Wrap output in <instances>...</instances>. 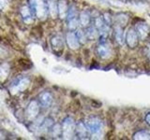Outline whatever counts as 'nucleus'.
<instances>
[{
    "label": "nucleus",
    "instance_id": "nucleus-12",
    "mask_svg": "<svg viewBox=\"0 0 150 140\" xmlns=\"http://www.w3.org/2000/svg\"><path fill=\"white\" fill-rule=\"evenodd\" d=\"M51 44H52V47H53L54 50L56 51V52H60V51L63 50L64 43H63V39L61 36H54V37H52Z\"/></svg>",
    "mask_w": 150,
    "mask_h": 140
},
{
    "label": "nucleus",
    "instance_id": "nucleus-5",
    "mask_svg": "<svg viewBox=\"0 0 150 140\" xmlns=\"http://www.w3.org/2000/svg\"><path fill=\"white\" fill-rule=\"evenodd\" d=\"M125 40L129 48L133 49L135 47H137L138 41H139V36L137 34V32H136V30L133 29V28H129L128 32H127Z\"/></svg>",
    "mask_w": 150,
    "mask_h": 140
},
{
    "label": "nucleus",
    "instance_id": "nucleus-14",
    "mask_svg": "<svg viewBox=\"0 0 150 140\" xmlns=\"http://www.w3.org/2000/svg\"><path fill=\"white\" fill-rule=\"evenodd\" d=\"M86 38L88 40H96L100 36V34H98V30L95 26H88L86 27Z\"/></svg>",
    "mask_w": 150,
    "mask_h": 140
},
{
    "label": "nucleus",
    "instance_id": "nucleus-6",
    "mask_svg": "<svg viewBox=\"0 0 150 140\" xmlns=\"http://www.w3.org/2000/svg\"><path fill=\"white\" fill-rule=\"evenodd\" d=\"M66 42H67L69 48L71 50H77L79 49L80 45H81L76 36V33H74L73 31H70L67 34V36H66Z\"/></svg>",
    "mask_w": 150,
    "mask_h": 140
},
{
    "label": "nucleus",
    "instance_id": "nucleus-18",
    "mask_svg": "<svg viewBox=\"0 0 150 140\" xmlns=\"http://www.w3.org/2000/svg\"><path fill=\"white\" fill-rule=\"evenodd\" d=\"M47 5H48L49 13L53 16V18H55L58 14V7L54 3V0H50V1L47 2Z\"/></svg>",
    "mask_w": 150,
    "mask_h": 140
},
{
    "label": "nucleus",
    "instance_id": "nucleus-15",
    "mask_svg": "<svg viewBox=\"0 0 150 140\" xmlns=\"http://www.w3.org/2000/svg\"><path fill=\"white\" fill-rule=\"evenodd\" d=\"M114 35H115V40H116L117 43L121 46L123 45L124 42H125V37H124V31H123L122 26H119V25L115 26V31H114Z\"/></svg>",
    "mask_w": 150,
    "mask_h": 140
},
{
    "label": "nucleus",
    "instance_id": "nucleus-24",
    "mask_svg": "<svg viewBox=\"0 0 150 140\" xmlns=\"http://www.w3.org/2000/svg\"><path fill=\"white\" fill-rule=\"evenodd\" d=\"M76 36H77V37H78V39H79V41H80V43L81 44H83L84 42L86 41V33H84L83 30H81V29H79V30H77L76 32Z\"/></svg>",
    "mask_w": 150,
    "mask_h": 140
},
{
    "label": "nucleus",
    "instance_id": "nucleus-17",
    "mask_svg": "<svg viewBox=\"0 0 150 140\" xmlns=\"http://www.w3.org/2000/svg\"><path fill=\"white\" fill-rule=\"evenodd\" d=\"M58 15L60 16V18H66L67 17V14H68V5L66 3L65 0H60L58 5Z\"/></svg>",
    "mask_w": 150,
    "mask_h": 140
},
{
    "label": "nucleus",
    "instance_id": "nucleus-13",
    "mask_svg": "<svg viewBox=\"0 0 150 140\" xmlns=\"http://www.w3.org/2000/svg\"><path fill=\"white\" fill-rule=\"evenodd\" d=\"M91 22V15L88 11H82L79 15V23L83 27H88Z\"/></svg>",
    "mask_w": 150,
    "mask_h": 140
},
{
    "label": "nucleus",
    "instance_id": "nucleus-16",
    "mask_svg": "<svg viewBox=\"0 0 150 140\" xmlns=\"http://www.w3.org/2000/svg\"><path fill=\"white\" fill-rule=\"evenodd\" d=\"M21 15L25 22H30L32 20V17L34 16V14H33V11L30 7L25 6L21 8Z\"/></svg>",
    "mask_w": 150,
    "mask_h": 140
},
{
    "label": "nucleus",
    "instance_id": "nucleus-25",
    "mask_svg": "<svg viewBox=\"0 0 150 140\" xmlns=\"http://www.w3.org/2000/svg\"><path fill=\"white\" fill-rule=\"evenodd\" d=\"M144 120H145V123H146L150 126V112H149V113H147L146 115H145V117H144Z\"/></svg>",
    "mask_w": 150,
    "mask_h": 140
},
{
    "label": "nucleus",
    "instance_id": "nucleus-2",
    "mask_svg": "<svg viewBox=\"0 0 150 140\" xmlns=\"http://www.w3.org/2000/svg\"><path fill=\"white\" fill-rule=\"evenodd\" d=\"M61 126H62V135L64 138H72V136L75 134V128H76V123H75L73 119L69 118V117L64 119Z\"/></svg>",
    "mask_w": 150,
    "mask_h": 140
},
{
    "label": "nucleus",
    "instance_id": "nucleus-20",
    "mask_svg": "<svg viewBox=\"0 0 150 140\" xmlns=\"http://www.w3.org/2000/svg\"><path fill=\"white\" fill-rule=\"evenodd\" d=\"M52 136L54 137H58L60 135H62V126L60 124H54L50 129Z\"/></svg>",
    "mask_w": 150,
    "mask_h": 140
},
{
    "label": "nucleus",
    "instance_id": "nucleus-8",
    "mask_svg": "<svg viewBox=\"0 0 150 140\" xmlns=\"http://www.w3.org/2000/svg\"><path fill=\"white\" fill-rule=\"evenodd\" d=\"M39 111H40V106H39V103H38L36 100H32L29 105L27 106V109H26V116L27 118L29 120H33L35 119L36 117L39 114Z\"/></svg>",
    "mask_w": 150,
    "mask_h": 140
},
{
    "label": "nucleus",
    "instance_id": "nucleus-7",
    "mask_svg": "<svg viewBox=\"0 0 150 140\" xmlns=\"http://www.w3.org/2000/svg\"><path fill=\"white\" fill-rule=\"evenodd\" d=\"M89 133L90 132H89L86 124L83 121H78L76 123V128H75V134H76V136L80 139H84L87 138Z\"/></svg>",
    "mask_w": 150,
    "mask_h": 140
},
{
    "label": "nucleus",
    "instance_id": "nucleus-10",
    "mask_svg": "<svg viewBox=\"0 0 150 140\" xmlns=\"http://www.w3.org/2000/svg\"><path fill=\"white\" fill-rule=\"evenodd\" d=\"M136 32L139 36V38L144 40V38H146L147 35L149 34V26L145 22H139L136 24L135 28Z\"/></svg>",
    "mask_w": 150,
    "mask_h": 140
},
{
    "label": "nucleus",
    "instance_id": "nucleus-11",
    "mask_svg": "<svg viewBox=\"0 0 150 140\" xmlns=\"http://www.w3.org/2000/svg\"><path fill=\"white\" fill-rule=\"evenodd\" d=\"M39 103L42 107H49L53 103V96L48 92H42L39 96Z\"/></svg>",
    "mask_w": 150,
    "mask_h": 140
},
{
    "label": "nucleus",
    "instance_id": "nucleus-1",
    "mask_svg": "<svg viewBox=\"0 0 150 140\" xmlns=\"http://www.w3.org/2000/svg\"><path fill=\"white\" fill-rule=\"evenodd\" d=\"M30 8L34 16L43 19L49 13L48 5L43 0H30Z\"/></svg>",
    "mask_w": 150,
    "mask_h": 140
},
{
    "label": "nucleus",
    "instance_id": "nucleus-23",
    "mask_svg": "<svg viewBox=\"0 0 150 140\" xmlns=\"http://www.w3.org/2000/svg\"><path fill=\"white\" fill-rule=\"evenodd\" d=\"M77 18V13H76V8L74 6H70L68 9V14H67V21L72 20V19Z\"/></svg>",
    "mask_w": 150,
    "mask_h": 140
},
{
    "label": "nucleus",
    "instance_id": "nucleus-22",
    "mask_svg": "<svg viewBox=\"0 0 150 140\" xmlns=\"http://www.w3.org/2000/svg\"><path fill=\"white\" fill-rule=\"evenodd\" d=\"M54 125V120L51 118H46L40 125V130L45 131V130H50L52 126Z\"/></svg>",
    "mask_w": 150,
    "mask_h": 140
},
{
    "label": "nucleus",
    "instance_id": "nucleus-4",
    "mask_svg": "<svg viewBox=\"0 0 150 140\" xmlns=\"http://www.w3.org/2000/svg\"><path fill=\"white\" fill-rule=\"evenodd\" d=\"M28 84H29L28 78H17L16 80H14L13 83H11V87H9V90H11V92L12 93H16L18 92H23V90L26 89Z\"/></svg>",
    "mask_w": 150,
    "mask_h": 140
},
{
    "label": "nucleus",
    "instance_id": "nucleus-3",
    "mask_svg": "<svg viewBox=\"0 0 150 140\" xmlns=\"http://www.w3.org/2000/svg\"><path fill=\"white\" fill-rule=\"evenodd\" d=\"M86 124L91 134H96L100 133V131L102 128V121L98 118V117H91L86 121Z\"/></svg>",
    "mask_w": 150,
    "mask_h": 140
},
{
    "label": "nucleus",
    "instance_id": "nucleus-19",
    "mask_svg": "<svg viewBox=\"0 0 150 140\" xmlns=\"http://www.w3.org/2000/svg\"><path fill=\"white\" fill-rule=\"evenodd\" d=\"M133 139H138V140H148L150 139V133H148L147 131H139L133 135Z\"/></svg>",
    "mask_w": 150,
    "mask_h": 140
},
{
    "label": "nucleus",
    "instance_id": "nucleus-9",
    "mask_svg": "<svg viewBox=\"0 0 150 140\" xmlns=\"http://www.w3.org/2000/svg\"><path fill=\"white\" fill-rule=\"evenodd\" d=\"M97 53L101 59H106L111 54V50L106 44V42H100L97 47Z\"/></svg>",
    "mask_w": 150,
    "mask_h": 140
},
{
    "label": "nucleus",
    "instance_id": "nucleus-21",
    "mask_svg": "<svg viewBox=\"0 0 150 140\" xmlns=\"http://www.w3.org/2000/svg\"><path fill=\"white\" fill-rule=\"evenodd\" d=\"M93 23H94V26H95L98 30H100L102 28H104L105 26H107L104 22V20L103 18L100 16H97L93 19Z\"/></svg>",
    "mask_w": 150,
    "mask_h": 140
}]
</instances>
